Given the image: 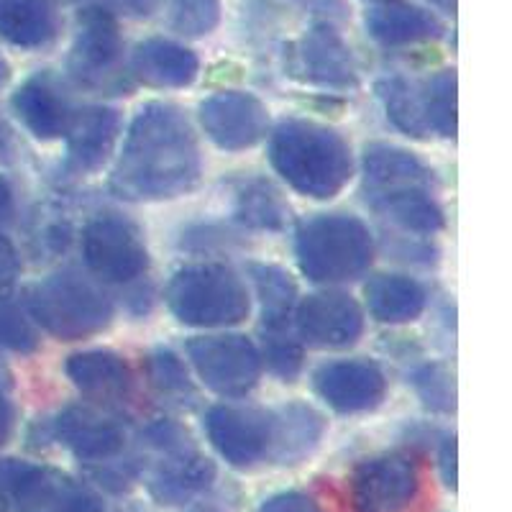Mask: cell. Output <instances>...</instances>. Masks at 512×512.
Here are the masks:
<instances>
[{"mask_svg": "<svg viewBox=\"0 0 512 512\" xmlns=\"http://www.w3.org/2000/svg\"><path fill=\"white\" fill-rule=\"evenodd\" d=\"M192 354L203 377L216 390L244 392L254 384L256 354L246 341H239V338L203 341V344H192Z\"/></svg>", "mask_w": 512, "mask_h": 512, "instance_id": "7c38bea8", "label": "cell"}, {"mask_svg": "<svg viewBox=\"0 0 512 512\" xmlns=\"http://www.w3.org/2000/svg\"><path fill=\"white\" fill-rule=\"evenodd\" d=\"M88 259L100 274H108V280H128L146 264V251L126 226L100 221L88 231Z\"/></svg>", "mask_w": 512, "mask_h": 512, "instance_id": "5bb4252c", "label": "cell"}, {"mask_svg": "<svg viewBox=\"0 0 512 512\" xmlns=\"http://www.w3.org/2000/svg\"><path fill=\"white\" fill-rule=\"evenodd\" d=\"M323 433V420L310 408H287L280 418H272V438H269V454L280 464H297L300 459L318 446Z\"/></svg>", "mask_w": 512, "mask_h": 512, "instance_id": "ffe728a7", "label": "cell"}, {"mask_svg": "<svg viewBox=\"0 0 512 512\" xmlns=\"http://www.w3.org/2000/svg\"><path fill=\"white\" fill-rule=\"evenodd\" d=\"M11 428H13V410L8 405V400L0 395V446L8 441L11 436Z\"/></svg>", "mask_w": 512, "mask_h": 512, "instance_id": "e575fe53", "label": "cell"}, {"mask_svg": "<svg viewBox=\"0 0 512 512\" xmlns=\"http://www.w3.org/2000/svg\"><path fill=\"white\" fill-rule=\"evenodd\" d=\"M203 123L218 144L239 149L262 139L264 108L249 95H216L203 103Z\"/></svg>", "mask_w": 512, "mask_h": 512, "instance_id": "8fae6325", "label": "cell"}, {"mask_svg": "<svg viewBox=\"0 0 512 512\" xmlns=\"http://www.w3.org/2000/svg\"><path fill=\"white\" fill-rule=\"evenodd\" d=\"M431 3H433V6L441 8V11H446V13L456 11V0H431Z\"/></svg>", "mask_w": 512, "mask_h": 512, "instance_id": "8d00e7d4", "label": "cell"}, {"mask_svg": "<svg viewBox=\"0 0 512 512\" xmlns=\"http://www.w3.org/2000/svg\"><path fill=\"white\" fill-rule=\"evenodd\" d=\"M134 72L159 88H182L198 75V57L175 41L149 39L136 47Z\"/></svg>", "mask_w": 512, "mask_h": 512, "instance_id": "9a60e30c", "label": "cell"}, {"mask_svg": "<svg viewBox=\"0 0 512 512\" xmlns=\"http://www.w3.org/2000/svg\"><path fill=\"white\" fill-rule=\"evenodd\" d=\"M185 446L187 443L167 448L172 459L154 477L152 492L164 505H182V502L192 500V497L203 492L213 482V477H216L210 461L198 454H192Z\"/></svg>", "mask_w": 512, "mask_h": 512, "instance_id": "ac0fdd59", "label": "cell"}, {"mask_svg": "<svg viewBox=\"0 0 512 512\" xmlns=\"http://www.w3.org/2000/svg\"><path fill=\"white\" fill-rule=\"evenodd\" d=\"M303 331L315 344H346L359 333V313L354 303L338 300V295L313 300L303 310Z\"/></svg>", "mask_w": 512, "mask_h": 512, "instance_id": "7402d4cb", "label": "cell"}, {"mask_svg": "<svg viewBox=\"0 0 512 512\" xmlns=\"http://www.w3.org/2000/svg\"><path fill=\"white\" fill-rule=\"evenodd\" d=\"M0 344L13 351H31L36 346L34 328L8 297H0Z\"/></svg>", "mask_w": 512, "mask_h": 512, "instance_id": "f1b7e54d", "label": "cell"}, {"mask_svg": "<svg viewBox=\"0 0 512 512\" xmlns=\"http://www.w3.org/2000/svg\"><path fill=\"white\" fill-rule=\"evenodd\" d=\"M8 77H11V67H8V62L3 57H0V88L6 85Z\"/></svg>", "mask_w": 512, "mask_h": 512, "instance_id": "74e56055", "label": "cell"}, {"mask_svg": "<svg viewBox=\"0 0 512 512\" xmlns=\"http://www.w3.org/2000/svg\"><path fill=\"white\" fill-rule=\"evenodd\" d=\"M18 116L24 118L26 126L41 139L59 136L67 126V105L59 98L49 77H34L18 90L13 98Z\"/></svg>", "mask_w": 512, "mask_h": 512, "instance_id": "44dd1931", "label": "cell"}, {"mask_svg": "<svg viewBox=\"0 0 512 512\" xmlns=\"http://www.w3.org/2000/svg\"><path fill=\"white\" fill-rule=\"evenodd\" d=\"M75 382L85 390L111 392L126 387V367L111 354H85L75 356L70 364Z\"/></svg>", "mask_w": 512, "mask_h": 512, "instance_id": "484cf974", "label": "cell"}, {"mask_svg": "<svg viewBox=\"0 0 512 512\" xmlns=\"http://www.w3.org/2000/svg\"><path fill=\"white\" fill-rule=\"evenodd\" d=\"M113 139H116L113 111H100V108L85 111L72 128V154L85 167H93V164L103 162Z\"/></svg>", "mask_w": 512, "mask_h": 512, "instance_id": "603a6c76", "label": "cell"}, {"mask_svg": "<svg viewBox=\"0 0 512 512\" xmlns=\"http://www.w3.org/2000/svg\"><path fill=\"white\" fill-rule=\"evenodd\" d=\"M172 303L187 323L241 320V315L249 310L233 274L216 272V269H195L180 274L172 290Z\"/></svg>", "mask_w": 512, "mask_h": 512, "instance_id": "5b68a950", "label": "cell"}, {"mask_svg": "<svg viewBox=\"0 0 512 512\" xmlns=\"http://www.w3.org/2000/svg\"><path fill=\"white\" fill-rule=\"evenodd\" d=\"M18 272V259L13 246L0 236V282H11Z\"/></svg>", "mask_w": 512, "mask_h": 512, "instance_id": "1f68e13d", "label": "cell"}, {"mask_svg": "<svg viewBox=\"0 0 512 512\" xmlns=\"http://www.w3.org/2000/svg\"><path fill=\"white\" fill-rule=\"evenodd\" d=\"M295 3L313 13H328V16H344L346 11L344 0H295Z\"/></svg>", "mask_w": 512, "mask_h": 512, "instance_id": "836d02e7", "label": "cell"}, {"mask_svg": "<svg viewBox=\"0 0 512 512\" xmlns=\"http://www.w3.org/2000/svg\"><path fill=\"white\" fill-rule=\"evenodd\" d=\"M418 387L420 395L425 397V402H428L431 408H454V384H451V379H448L446 374H438V369H423V372L418 374Z\"/></svg>", "mask_w": 512, "mask_h": 512, "instance_id": "f546056e", "label": "cell"}, {"mask_svg": "<svg viewBox=\"0 0 512 512\" xmlns=\"http://www.w3.org/2000/svg\"><path fill=\"white\" fill-rule=\"evenodd\" d=\"M372 256L367 233L356 221L331 218L318 221L303 231L300 262L313 280H351Z\"/></svg>", "mask_w": 512, "mask_h": 512, "instance_id": "277c9868", "label": "cell"}, {"mask_svg": "<svg viewBox=\"0 0 512 512\" xmlns=\"http://www.w3.org/2000/svg\"><path fill=\"white\" fill-rule=\"evenodd\" d=\"M367 29L387 47H400L413 41L436 39L443 26L431 11H423L408 0H384L367 13Z\"/></svg>", "mask_w": 512, "mask_h": 512, "instance_id": "4fadbf2b", "label": "cell"}, {"mask_svg": "<svg viewBox=\"0 0 512 512\" xmlns=\"http://www.w3.org/2000/svg\"><path fill=\"white\" fill-rule=\"evenodd\" d=\"M59 438L85 461H108L123 446L121 428L88 410L64 415L59 420Z\"/></svg>", "mask_w": 512, "mask_h": 512, "instance_id": "d6986e66", "label": "cell"}, {"mask_svg": "<svg viewBox=\"0 0 512 512\" xmlns=\"http://www.w3.org/2000/svg\"><path fill=\"white\" fill-rule=\"evenodd\" d=\"M208 431L228 464L244 469L269 454L272 418L231 408H216L208 418Z\"/></svg>", "mask_w": 512, "mask_h": 512, "instance_id": "9c48e42d", "label": "cell"}, {"mask_svg": "<svg viewBox=\"0 0 512 512\" xmlns=\"http://www.w3.org/2000/svg\"><path fill=\"white\" fill-rule=\"evenodd\" d=\"M31 305L41 323L57 333H85L108 318V305L88 287L70 280L47 282L39 287Z\"/></svg>", "mask_w": 512, "mask_h": 512, "instance_id": "ba28073f", "label": "cell"}, {"mask_svg": "<svg viewBox=\"0 0 512 512\" xmlns=\"http://www.w3.org/2000/svg\"><path fill=\"white\" fill-rule=\"evenodd\" d=\"M418 492V472L405 456L364 461L351 479L356 512H402Z\"/></svg>", "mask_w": 512, "mask_h": 512, "instance_id": "8992f818", "label": "cell"}, {"mask_svg": "<svg viewBox=\"0 0 512 512\" xmlns=\"http://www.w3.org/2000/svg\"><path fill=\"white\" fill-rule=\"evenodd\" d=\"M318 390L333 408L354 413L374 408L382 395V377L367 364H333L318 374Z\"/></svg>", "mask_w": 512, "mask_h": 512, "instance_id": "2e32d148", "label": "cell"}, {"mask_svg": "<svg viewBox=\"0 0 512 512\" xmlns=\"http://www.w3.org/2000/svg\"><path fill=\"white\" fill-rule=\"evenodd\" d=\"M0 500L16 512H103L98 497L49 466L0 461Z\"/></svg>", "mask_w": 512, "mask_h": 512, "instance_id": "3957f363", "label": "cell"}, {"mask_svg": "<svg viewBox=\"0 0 512 512\" xmlns=\"http://www.w3.org/2000/svg\"><path fill=\"white\" fill-rule=\"evenodd\" d=\"M57 31L59 18L49 0H0V36L16 47H44Z\"/></svg>", "mask_w": 512, "mask_h": 512, "instance_id": "e0dca14e", "label": "cell"}, {"mask_svg": "<svg viewBox=\"0 0 512 512\" xmlns=\"http://www.w3.org/2000/svg\"><path fill=\"white\" fill-rule=\"evenodd\" d=\"M259 512H323L318 507V502L310 500L308 495H300V492H285V495H277L272 500L264 502L259 507Z\"/></svg>", "mask_w": 512, "mask_h": 512, "instance_id": "4dcf8cb0", "label": "cell"}, {"mask_svg": "<svg viewBox=\"0 0 512 512\" xmlns=\"http://www.w3.org/2000/svg\"><path fill=\"white\" fill-rule=\"evenodd\" d=\"M441 469H443V479L451 489L456 487V443L454 438L443 446L441 451Z\"/></svg>", "mask_w": 512, "mask_h": 512, "instance_id": "d6a6232c", "label": "cell"}, {"mask_svg": "<svg viewBox=\"0 0 512 512\" xmlns=\"http://www.w3.org/2000/svg\"><path fill=\"white\" fill-rule=\"evenodd\" d=\"M8 200H11V195H8V187L0 182V213L8 208Z\"/></svg>", "mask_w": 512, "mask_h": 512, "instance_id": "f35d334b", "label": "cell"}, {"mask_svg": "<svg viewBox=\"0 0 512 512\" xmlns=\"http://www.w3.org/2000/svg\"><path fill=\"white\" fill-rule=\"evenodd\" d=\"M121 52V36L111 13L88 8L85 16H80V34L70 54L72 75L85 85H103L116 75Z\"/></svg>", "mask_w": 512, "mask_h": 512, "instance_id": "52a82bcc", "label": "cell"}, {"mask_svg": "<svg viewBox=\"0 0 512 512\" xmlns=\"http://www.w3.org/2000/svg\"><path fill=\"white\" fill-rule=\"evenodd\" d=\"M374 313L382 320H413L423 308V292L408 280H379L369 287Z\"/></svg>", "mask_w": 512, "mask_h": 512, "instance_id": "d4e9b609", "label": "cell"}, {"mask_svg": "<svg viewBox=\"0 0 512 512\" xmlns=\"http://www.w3.org/2000/svg\"><path fill=\"white\" fill-rule=\"evenodd\" d=\"M382 98L387 103V111H390L392 121L408 131L413 136H423L431 121H428V108H425V100L420 98L418 90L405 80H387L382 85Z\"/></svg>", "mask_w": 512, "mask_h": 512, "instance_id": "cb8c5ba5", "label": "cell"}, {"mask_svg": "<svg viewBox=\"0 0 512 512\" xmlns=\"http://www.w3.org/2000/svg\"><path fill=\"white\" fill-rule=\"evenodd\" d=\"M300 67L305 77L318 85L331 88H351L356 85V67L351 49L336 29L328 24H318L303 36L300 47Z\"/></svg>", "mask_w": 512, "mask_h": 512, "instance_id": "30bf717a", "label": "cell"}, {"mask_svg": "<svg viewBox=\"0 0 512 512\" xmlns=\"http://www.w3.org/2000/svg\"><path fill=\"white\" fill-rule=\"evenodd\" d=\"M456 77L454 72H443L433 80L431 90H428V100H425V108H428V121L431 126L441 128L443 134H454V108H456Z\"/></svg>", "mask_w": 512, "mask_h": 512, "instance_id": "83f0119b", "label": "cell"}, {"mask_svg": "<svg viewBox=\"0 0 512 512\" xmlns=\"http://www.w3.org/2000/svg\"><path fill=\"white\" fill-rule=\"evenodd\" d=\"M221 21V0H169V26L177 34L205 36Z\"/></svg>", "mask_w": 512, "mask_h": 512, "instance_id": "4316f807", "label": "cell"}, {"mask_svg": "<svg viewBox=\"0 0 512 512\" xmlns=\"http://www.w3.org/2000/svg\"><path fill=\"white\" fill-rule=\"evenodd\" d=\"M121 3L131 13H139V16H149V13H152L154 8L162 3V0H121Z\"/></svg>", "mask_w": 512, "mask_h": 512, "instance_id": "d590c367", "label": "cell"}, {"mask_svg": "<svg viewBox=\"0 0 512 512\" xmlns=\"http://www.w3.org/2000/svg\"><path fill=\"white\" fill-rule=\"evenodd\" d=\"M195 177L198 152L187 123L167 105H149L134 123L118 182L141 198H172Z\"/></svg>", "mask_w": 512, "mask_h": 512, "instance_id": "6da1fadb", "label": "cell"}, {"mask_svg": "<svg viewBox=\"0 0 512 512\" xmlns=\"http://www.w3.org/2000/svg\"><path fill=\"white\" fill-rule=\"evenodd\" d=\"M274 164L295 187L315 198H331L344 185L351 162L341 139L315 126L292 123L274 139Z\"/></svg>", "mask_w": 512, "mask_h": 512, "instance_id": "7a4b0ae2", "label": "cell"}]
</instances>
